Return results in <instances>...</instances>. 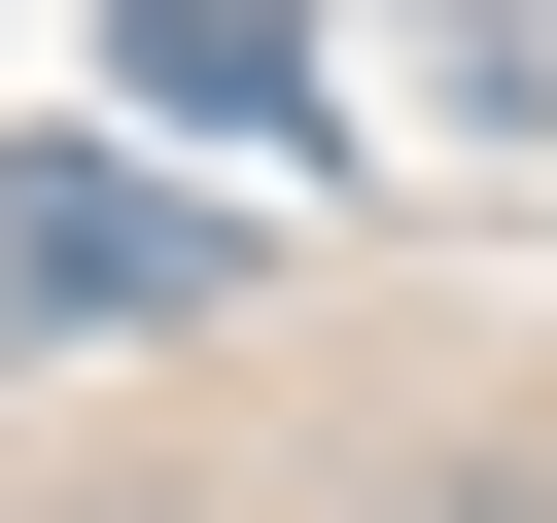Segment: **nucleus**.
Returning <instances> with one entry per match:
<instances>
[{"label": "nucleus", "mask_w": 557, "mask_h": 523, "mask_svg": "<svg viewBox=\"0 0 557 523\" xmlns=\"http://www.w3.org/2000/svg\"><path fill=\"white\" fill-rule=\"evenodd\" d=\"M139 314H209L174 174H104V139H0V349H139Z\"/></svg>", "instance_id": "nucleus-1"}, {"label": "nucleus", "mask_w": 557, "mask_h": 523, "mask_svg": "<svg viewBox=\"0 0 557 523\" xmlns=\"http://www.w3.org/2000/svg\"><path fill=\"white\" fill-rule=\"evenodd\" d=\"M104 105H139V139H278V174H313V0H104Z\"/></svg>", "instance_id": "nucleus-2"}, {"label": "nucleus", "mask_w": 557, "mask_h": 523, "mask_svg": "<svg viewBox=\"0 0 557 523\" xmlns=\"http://www.w3.org/2000/svg\"><path fill=\"white\" fill-rule=\"evenodd\" d=\"M487 70H522V105H557V0H487Z\"/></svg>", "instance_id": "nucleus-3"}, {"label": "nucleus", "mask_w": 557, "mask_h": 523, "mask_svg": "<svg viewBox=\"0 0 557 523\" xmlns=\"http://www.w3.org/2000/svg\"><path fill=\"white\" fill-rule=\"evenodd\" d=\"M383 523H522V488H383Z\"/></svg>", "instance_id": "nucleus-4"}]
</instances>
